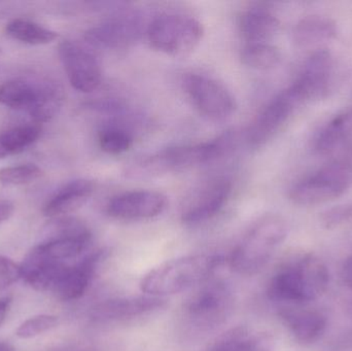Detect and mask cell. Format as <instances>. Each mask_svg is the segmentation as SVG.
Listing matches in <instances>:
<instances>
[{"instance_id": "17", "label": "cell", "mask_w": 352, "mask_h": 351, "mask_svg": "<svg viewBox=\"0 0 352 351\" xmlns=\"http://www.w3.org/2000/svg\"><path fill=\"white\" fill-rule=\"evenodd\" d=\"M166 301L154 296L111 299L95 307L93 317L99 321L117 323L150 315L164 308Z\"/></svg>"}, {"instance_id": "24", "label": "cell", "mask_w": 352, "mask_h": 351, "mask_svg": "<svg viewBox=\"0 0 352 351\" xmlns=\"http://www.w3.org/2000/svg\"><path fill=\"white\" fill-rule=\"evenodd\" d=\"M41 129L38 124L23 125L12 128L0 133V160L24 152L32 146L39 136Z\"/></svg>"}, {"instance_id": "25", "label": "cell", "mask_w": 352, "mask_h": 351, "mask_svg": "<svg viewBox=\"0 0 352 351\" xmlns=\"http://www.w3.org/2000/svg\"><path fill=\"white\" fill-rule=\"evenodd\" d=\"M6 31L12 38L31 45H47L58 37L55 31L22 18L10 21L6 25Z\"/></svg>"}, {"instance_id": "36", "label": "cell", "mask_w": 352, "mask_h": 351, "mask_svg": "<svg viewBox=\"0 0 352 351\" xmlns=\"http://www.w3.org/2000/svg\"><path fill=\"white\" fill-rule=\"evenodd\" d=\"M2 51H1V49H0V61H1V59H2Z\"/></svg>"}, {"instance_id": "9", "label": "cell", "mask_w": 352, "mask_h": 351, "mask_svg": "<svg viewBox=\"0 0 352 351\" xmlns=\"http://www.w3.org/2000/svg\"><path fill=\"white\" fill-rule=\"evenodd\" d=\"M303 103L301 96L293 86L276 95L256 115L248 128L246 132L248 146L258 148L268 144Z\"/></svg>"}, {"instance_id": "34", "label": "cell", "mask_w": 352, "mask_h": 351, "mask_svg": "<svg viewBox=\"0 0 352 351\" xmlns=\"http://www.w3.org/2000/svg\"><path fill=\"white\" fill-rule=\"evenodd\" d=\"M10 304H12V298H10V297L0 298V327L6 321V315H8V310H10Z\"/></svg>"}, {"instance_id": "12", "label": "cell", "mask_w": 352, "mask_h": 351, "mask_svg": "<svg viewBox=\"0 0 352 351\" xmlns=\"http://www.w3.org/2000/svg\"><path fill=\"white\" fill-rule=\"evenodd\" d=\"M144 22L135 12L113 14L87 31L85 39L92 47L104 49H122L140 41Z\"/></svg>"}, {"instance_id": "10", "label": "cell", "mask_w": 352, "mask_h": 351, "mask_svg": "<svg viewBox=\"0 0 352 351\" xmlns=\"http://www.w3.org/2000/svg\"><path fill=\"white\" fill-rule=\"evenodd\" d=\"M184 87L192 104L208 119L225 120L235 111L233 95L214 78L203 74H190L184 80Z\"/></svg>"}, {"instance_id": "20", "label": "cell", "mask_w": 352, "mask_h": 351, "mask_svg": "<svg viewBox=\"0 0 352 351\" xmlns=\"http://www.w3.org/2000/svg\"><path fill=\"white\" fill-rule=\"evenodd\" d=\"M238 26L246 43H269L278 33L280 22L267 8H252L240 14Z\"/></svg>"}, {"instance_id": "8", "label": "cell", "mask_w": 352, "mask_h": 351, "mask_svg": "<svg viewBox=\"0 0 352 351\" xmlns=\"http://www.w3.org/2000/svg\"><path fill=\"white\" fill-rule=\"evenodd\" d=\"M351 185V165L337 161L295 183L289 197L297 205H320L341 197Z\"/></svg>"}, {"instance_id": "35", "label": "cell", "mask_w": 352, "mask_h": 351, "mask_svg": "<svg viewBox=\"0 0 352 351\" xmlns=\"http://www.w3.org/2000/svg\"><path fill=\"white\" fill-rule=\"evenodd\" d=\"M0 351H16L14 346L8 343H0Z\"/></svg>"}, {"instance_id": "23", "label": "cell", "mask_w": 352, "mask_h": 351, "mask_svg": "<svg viewBox=\"0 0 352 351\" xmlns=\"http://www.w3.org/2000/svg\"><path fill=\"white\" fill-rule=\"evenodd\" d=\"M209 351H274V343L267 334L236 328L225 334Z\"/></svg>"}, {"instance_id": "3", "label": "cell", "mask_w": 352, "mask_h": 351, "mask_svg": "<svg viewBox=\"0 0 352 351\" xmlns=\"http://www.w3.org/2000/svg\"><path fill=\"white\" fill-rule=\"evenodd\" d=\"M223 258L214 255H194L178 258L148 272L140 288L148 296L178 294L210 280Z\"/></svg>"}, {"instance_id": "27", "label": "cell", "mask_w": 352, "mask_h": 351, "mask_svg": "<svg viewBox=\"0 0 352 351\" xmlns=\"http://www.w3.org/2000/svg\"><path fill=\"white\" fill-rule=\"evenodd\" d=\"M133 141L131 132L123 126H105L98 133V142L101 150L113 156L128 152L133 146Z\"/></svg>"}, {"instance_id": "6", "label": "cell", "mask_w": 352, "mask_h": 351, "mask_svg": "<svg viewBox=\"0 0 352 351\" xmlns=\"http://www.w3.org/2000/svg\"><path fill=\"white\" fill-rule=\"evenodd\" d=\"M231 286L223 280L203 282L182 309V325L190 334H207L221 327L234 308Z\"/></svg>"}, {"instance_id": "13", "label": "cell", "mask_w": 352, "mask_h": 351, "mask_svg": "<svg viewBox=\"0 0 352 351\" xmlns=\"http://www.w3.org/2000/svg\"><path fill=\"white\" fill-rule=\"evenodd\" d=\"M60 61L70 84L82 93L94 92L100 86L102 71L97 58L82 45L62 41L58 47Z\"/></svg>"}, {"instance_id": "2", "label": "cell", "mask_w": 352, "mask_h": 351, "mask_svg": "<svg viewBox=\"0 0 352 351\" xmlns=\"http://www.w3.org/2000/svg\"><path fill=\"white\" fill-rule=\"evenodd\" d=\"M330 282L326 264L307 253L285 264L272 276L267 295L273 302L301 305L324 294Z\"/></svg>"}, {"instance_id": "5", "label": "cell", "mask_w": 352, "mask_h": 351, "mask_svg": "<svg viewBox=\"0 0 352 351\" xmlns=\"http://www.w3.org/2000/svg\"><path fill=\"white\" fill-rule=\"evenodd\" d=\"M64 99L61 84L50 78H14L0 84V104L28 113L35 124L54 119Z\"/></svg>"}, {"instance_id": "26", "label": "cell", "mask_w": 352, "mask_h": 351, "mask_svg": "<svg viewBox=\"0 0 352 351\" xmlns=\"http://www.w3.org/2000/svg\"><path fill=\"white\" fill-rule=\"evenodd\" d=\"M280 51L269 43H250L241 51L244 65L256 70H269L280 62Z\"/></svg>"}, {"instance_id": "32", "label": "cell", "mask_w": 352, "mask_h": 351, "mask_svg": "<svg viewBox=\"0 0 352 351\" xmlns=\"http://www.w3.org/2000/svg\"><path fill=\"white\" fill-rule=\"evenodd\" d=\"M343 282L352 290V256L347 258L343 263L342 270H341Z\"/></svg>"}, {"instance_id": "22", "label": "cell", "mask_w": 352, "mask_h": 351, "mask_svg": "<svg viewBox=\"0 0 352 351\" xmlns=\"http://www.w3.org/2000/svg\"><path fill=\"white\" fill-rule=\"evenodd\" d=\"M338 34L337 24L328 16H314L302 19L294 30V41L298 47H308L333 41Z\"/></svg>"}, {"instance_id": "16", "label": "cell", "mask_w": 352, "mask_h": 351, "mask_svg": "<svg viewBox=\"0 0 352 351\" xmlns=\"http://www.w3.org/2000/svg\"><path fill=\"white\" fill-rule=\"evenodd\" d=\"M103 256V251H97L78 263L66 266L52 286L54 296L61 301L78 300L84 296Z\"/></svg>"}, {"instance_id": "18", "label": "cell", "mask_w": 352, "mask_h": 351, "mask_svg": "<svg viewBox=\"0 0 352 351\" xmlns=\"http://www.w3.org/2000/svg\"><path fill=\"white\" fill-rule=\"evenodd\" d=\"M95 183L89 179L70 181L58 190L43 208V216L50 218H63L82 207L95 192Z\"/></svg>"}, {"instance_id": "1", "label": "cell", "mask_w": 352, "mask_h": 351, "mask_svg": "<svg viewBox=\"0 0 352 351\" xmlns=\"http://www.w3.org/2000/svg\"><path fill=\"white\" fill-rule=\"evenodd\" d=\"M235 144L236 134L228 131L203 144L165 148L136 159L128 165L125 174L129 179H148L194 168L221 158L233 150Z\"/></svg>"}, {"instance_id": "15", "label": "cell", "mask_w": 352, "mask_h": 351, "mask_svg": "<svg viewBox=\"0 0 352 351\" xmlns=\"http://www.w3.org/2000/svg\"><path fill=\"white\" fill-rule=\"evenodd\" d=\"M334 59L326 49L314 52L306 60L299 78L292 86L296 89L304 103L324 98L332 84Z\"/></svg>"}, {"instance_id": "4", "label": "cell", "mask_w": 352, "mask_h": 351, "mask_svg": "<svg viewBox=\"0 0 352 351\" xmlns=\"http://www.w3.org/2000/svg\"><path fill=\"white\" fill-rule=\"evenodd\" d=\"M289 226L283 216L267 214L256 220L232 253V269L240 275L258 273L287 237Z\"/></svg>"}, {"instance_id": "19", "label": "cell", "mask_w": 352, "mask_h": 351, "mask_svg": "<svg viewBox=\"0 0 352 351\" xmlns=\"http://www.w3.org/2000/svg\"><path fill=\"white\" fill-rule=\"evenodd\" d=\"M279 317L294 338L305 346L318 341L326 332V317L318 311L285 307Z\"/></svg>"}, {"instance_id": "11", "label": "cell", "mask_w": 352, "mask_h": 351, "mask_svg": "<svg viewBox=\"0 0 352 351\" xmlns=\"http://www.w3.org/2000/svg\"><path fill=\"white\" fill-rule=\"evenodd\" d=\"M231 193V181L225 177L207 181L184 200L180 212L182 223L196 226L208 222L223 210Z\"/></svg>"}, {"instance_id": "31", "label": "cell", "mask_w": 352, "mask_h": 351, "mask_svg": "<svg viewBox=\"0 0 352 351\" xmlns=\"http://www.w3.org/2000/svg\"><path fill=\"white\" fill-rule=\"evenodd\" d=\"M22 278L21 266L10 258L0 256V292Z\"/></svg>"}, {"instance_id": "14", "label": "cell", "mask_w": 352, "mask_h": 351, "mask_svg": "<svg viewBox=\"0 0 352 351\" xmlns=\"http://www.w3.org/2000/svg\"><path fill=\"white\" fill-rule=\"evenodd\" d=\"M168 200L164 194L152 190H138L116 196L107 204L111 218L121 220H150L166 210Z\"/></svg>"}, {"instance_id": "21", "label": "cell", "mask_w": 352, "mask_h": 351, "mask_svg": "<svg viewBox=\"0 0 352 351\" xmlns=\"http://www.w3.org/2000/svg\"><path fill=\"white\" fill-rule=\"evenodd\" d=\"M352 140V109L343 111L331 120L314 138V148L318 154L330 155Z\"/></svg>"}, {"instance_id": "28", "label": "cell", "mask_w": 352, "mask_h": 351, "mask_svg": "<svg viewBox=\"0 0 352 351\" xmlns=\"http://www.w3.org/2000/svg\"><path fill=\"white\" fill-rule=\"evenodd\" d=\"M43 175L36 165L25 164L0 169V183L4 185H23L34 183Z\"/></svg>"}, {"instance_id": "30", "label": "cell", "mask_w": 352, "mask_h": 351, "mask_svg": "<svg viewBox=\"0 0 352 351\" xmlns=\"http://www.w3.org/2000/svg\"><path fill=\"white\" fill-rule=\"evenodd\" d=\"M352 220V203L341 204L334 206L322 212L320 223L329 230L338 228Z\"/></svg>"}, {"instance_id": "7", "label": "cell", "mask_w": 352, "mask_h": 351, "mask_svg": "<svg viewBox=\"0 0 352 351\" xmlns=\"http://www.w3.org/2000/svg\"><path fill=\"white\" fill-rule=\"evenodd\" d=\"M146 34L151 45L157 51L182 57L198 47L204 35V28L194 16L165 12L153 19Z\"/></svg>"}, {"instance_id": "29", "label": "cell", "mask_w": 352, "mask_h": 351, "mask_svg": "<svg viewBox=\"0 0 352 351\" xmlns=\"http://www.w3.org/2000/svg\"><path fill=\"white\" fill-rule=\"evenodd\" d=\"M58 317L51 315H41L25 321L16 330V337L31 339L57 326Z\"/></svg>"}, {"instance_id": "33", "label": "cell", "mask_w": 352, "mask_h": 351, "mask_svg": "<svg viewBox=\"0 0 352 351\" xmlns=\"http://www.w3.org/2000/svg\"><path fill=\"white\" fill-rule=\"evenodd\" d=\"M14 205L8 202L0 203V224L8 220L14 214Z\"/></svg>"}]
</instances>
